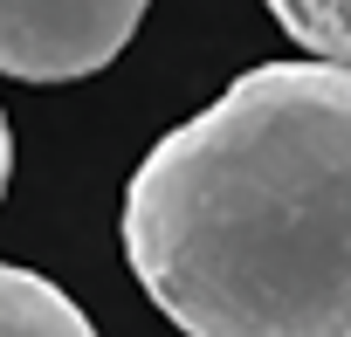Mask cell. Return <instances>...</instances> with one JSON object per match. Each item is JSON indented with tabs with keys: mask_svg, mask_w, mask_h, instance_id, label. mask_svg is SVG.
Instances as JSON below:
<instances>
[{
	"mask_svg": "<svg viewBox=\"0 0 351 337\" xmlns=\"http://www.w3.org/2000/svg\"><path fill=\"white\" fill-rule=\"evenodd\" d=\"M124 262L186 337H351V69L262 62L124 186Z\"/></svg>",
	"mask_w": 351,
	"mask_h": 337,
	"instance_id": "obj_1",
	"label": "cell"
},
{
	"mask_svg": "<svg viewBox=\"0 0 351 337\" xmlns=\"http://www.w3.org/2000/svg\"><path fill=\"white\" fill-rule=\"evenodd\" d=\"M152 0H0V76L76 83L124 55Z\"/></svg>",
	"mask_w": 351,
	"mask_h": 337,
	"instance_id": "obj_2",
	"label": "cell"
},
{
	"mask_svg": "<svg viewBox=\"0 0 351 337\" xmlns=\"http://www.w3.org/2000/svg\"><path fill=\"white\" fill-rule=\"evenodd\" d=\"M0 337H97V323L49 275L0 262Z\"/></svg>",
	"mask_w": 351,
	"mask_h": 337,
	"instance_id": "obj_3",
	"label": "cell"
},
{
	"mask_svg": "<svg viewBox=\"0 0 351 337\" xmlns=\"http://www.w3.org/2000/svg\"><path fill=\"white\" fill-rule=\"evenodd\" d=\"M262 8L296 49H310V62L351 69V0H262Z\"/></svg>",
	"mask_w": 351,
	"mask_h": 337,
	"instance_id": "obj_4",
	"label": "cell"
},
{
	"mask_svg": "<svg viewBox=\"0 0 351 337\" xmlns=\"http://www.w3.org/2000/svg\"><path fill=\"white\" fill-rule=\"evenodd\" d=\"M8 173H14V138H8V117H0V193H8Z\"/></svg>",
	"mask_w": 351,
	"mask_h": 337,
	"instance_id": "obj_5",
	"label": "cell"
}]
</instances>
